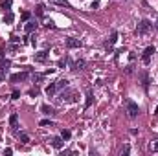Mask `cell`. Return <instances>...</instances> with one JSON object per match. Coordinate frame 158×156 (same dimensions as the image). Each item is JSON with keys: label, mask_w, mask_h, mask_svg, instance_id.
<instances>
[{"label": "cell", "mask_w": 158, "mask_h": 156, "mask_svg": "<svg viewBox=\"0 0 158 156\" xmlns=\"http://www.w3.org/2000/svg\"><path fill=\"white\" fill-rule=\"evenodd\" d=\"M125 110H127V116L129 117H136L140 114V107H138L132 99H127V101H125Z\"/></svg>", "instance_id": "6da1fadb"}, {"label": "cell", "mask_w": 158, "mask_h": 156, "mask_svg": "<svg viewBox=\"0 0 158 156\" xmlns=\"http://www.w3.org/2000/svg\"><path fill=\"white\" fill-rule=\"evenodd\" d=\"M74 96H76V94H74L72 90H68V86H66V90H64V92L57 94V103H64V101L72 103V101H76V97H74Z\"/></svg>", "instance_id": "7a4b0ae2"}, {"label": "cell", "mask_w": 158, "mask_h": 156, "mask_svg": "<svg viewBox=\"0 0 158 156\" xmlns=\"http://www.w3.org/2000/svg\"><path fill=\"white\" fill-rule=\"evenodd\" d=\"M151 30H153V22H149V20H145V18H143V20L138 24V28H136V33H138V35H147Z\"/></svg>", "instance_id": "3957f363"}, {"label": "cell", "mask_w": 158, "mask_h": 156, "mask_svg": "<svg viewBox=\"0 0 158 156\" xmlns=\"http://www.w3.org/2000/svg\"><path fill=\"white\" fill-rule=\"evenodd\" d=\"M155 51H156V48H155V46H147V48L143 50V55H142V63H143V64H149V63H151V55H153Z\"/></svg>", "instance_id": "277c9868"}, {"label": "cell", "mask_w": 158, "mask_h": 156, "mask_svg": "<svg viewBox=\"0 0 158 156\" xmlns=\"http://www.w3.org/2000/svg\"><path fill=\"white\" fill-rule=\"evenodd\" d=\"M116 40H118V33H116V31H112V33H110V37H109V40L105 42V50H109V51H110V50H112V46L116 44Z\"/></svg>", "instance_id": "5b68a950"}, {"label": "cell", "mask_w": 158, "mask_h": 156, "mask_svg": "<svg viewBox=\"0 0 158 156\" xmlns=\"http://www.w3.org/2000/svg\"><path fill=\"white\" fill-rule=\"evenodd\" d=\"M9 127H11L13 132L19 130V116H17V114H11V116H9Z\"/></svg>", "instance_id": "8992f818"}, {"label": "cell", "mask_w": 158, "mask_h": 156, "mask_svg": "<svg viewBox=\"0 0 158 156\" xmlns=\"http://www.w3.org/2000/svg\"><path fill=\"white\" fill-rule=\"evenodd\" d=\"M63 145H64V140H63L61 136L52 138V147H55V149H63Z\"/></svg>", "instance_id": "52a82bcc"}, {"label": "cell", "mask_w": 158, "mask_h": 156, "mask_svg": "<svg viewBox=\"0 0 158 156\" xmlns=\"http://www.w3.org/2000/svg\"><path fill=\"white\" fill-rule=\"evenodd\" d=\"M33 59H35V63H46V59H48V51H37V53L33 55Z\"/></svg>", "instance_id": "ba28073f"}, {"label": "cell", "mask_w": 158, "mask_h": 156, "mask_svg": "<svg viewBox=\"0 0 158 156\" xmlns=\"http://www.w3.org/2000/svg\"><path fill=\"white\" fill-rule=\"evenodd\" d=\"M26 77H28V72H20V74H13V76L9 77V81H11V83H17V81H24Z\"/></svg>", "instance_id": "9c48e42d"}, {"label": "cell", "mask_w": 158, "mask_h": 156, "mask_svg": "<svg viewBox=\"0 0 158 156\" xmlns=\"http://www.w3.org/2000/svg\"><path fill=\"white\" fill-rule=\"evenodd\" d=\"M81 40L79 39H74V37H70V39H66V46L68 48H81Z\"/></svg>", "instance_id": "30bf717a"}, {"label": "cell", "mask_w": 158, "mask_h": 156, "mask_svg": "<svg viewBox=\"0 0 158 156\" xmlns=\"http://www.w3.org/2000/svg\"><path fill=\"white\" fill-rule=\"evenodd\" d=\"M39 24H37V20H26V26H24V30H26V33H31L35 28H37Z\"/></svg>", "instance_id": "8fae6325"}, {"label": "cell", "mask_w": 158, "mask_h": 156, "mask_svg": "<svg viewBox=\"0 0 158 156\" xmlns=\"http://www.w3.org/2000/svg\"><path fill=\"white\" fill-rule=\"evenodd\" d=\"M57 94V84L55 83H52V84H48L46 86V96H50V97H53Z\"/></svg>", "instance_id": "7c38bea8"}, {"label": "cell", "mask_w": 158, "mask_h": 156, "mask_svg": "<svg viewBox=\"0 0 158 156\" xmlns=\"http://www.w3.org/2000/svg\"><path fill=\"white\" fill-rule=\"evenodd\" d=\"M40 110H42V114H46V116H53V114H55V109L50 107V105H42Z\"/></svg>", "instance_id": "4fadbf2b"}, {"label": "cell", "mask_w": 158, "mask_h": 156, "mask_svg": "<svg viewBox=\"0 0 158 156\" xmlns=\"http://www.w3.org/2000/svg\"><path fill=\"white\" fill-rule=\"evenodd\" d=\"M92 101H94V92L88 90V92H86V103H85V109H88V107L92 105Z\"/></svg>", "instance_id": "5bb4252c"}, {"label": "cell", "mask_w": 158, "mask_h": 156, "mask_svg": "<svg viewBox=\"0 0 158 156\" xmlns=\"http://www.w3.org/2000/svg\"><path fill=\"white\" fill-rule=\"evenodd\" d=\"M50 4H57V6H63V7H70L68 0H48Z\"/></svg>", "instance_id": "9a60e30c"}, {"label": "cell", "mask_w": 158, "mask_h": 156, "mask_svg": "<svg viewBox=\"0 0 158 156\" xmlns=\"http://www.w3.org/2000/svg\"><path fill=\"white\" fill-rule=\"evenodd\" d=\"M39 127H55V123H53L52 119H40Z\"/></svg>", "instance_id": "2e32d148"}, {"label": "cell", "mask_w": 158, "mask_h": 156, "mask_svg": "<svg viewBox=\"0 0 158 156\" xmlns=\"http://www.w3.org/2000/svg\"><path fill=\"white\" fill-rule=\"evenodd\" d=\"M55 84H57V90H61V88H66V86H68V79H59Z\"/></svg>", "instance_id": "e0dca14e"}, {"label": "cell", "mask_w": 158, "mask_h": 156, "mask_svg": "<svg viewBox=\"0 0 158 156\" xmlns=\"http://www.w3.org/2000/svg\"><path fill=\"white\" fill-rule=\"evenodd\" d=\"M19 140H20L22 143H30V136H28V134H24V132H22V134H19Z\"/></svg>", "instance_id": "ac0fdd59"}, {"label": "cell", "mask_w": 158, "mask_h": 156, "mask_svg": "<svg viewBox=\"0 0 158 156\" xmlns=\"http://www.w3.org/2000/svg\"><path fill=\"white\" fill-rule=\"evenodd\" d=\"M11 4H13L11 0H4V2H2V9H6V11H9V7H11Z\"/></svg>", "instance_id": "d6986e66"}, {"label": "cell", "mask_w": 158, "mask_h": 156, "mask_svg": "<svg viewBox=\"0 0 158 156\" xmlns=\"http://www.w3.org/2000/svg\"><path fill=\"white\" fill-rule=\"evenodd\" d=\"M83 66H85V61H83V59H79V61H76V64H74V68H76V70H81Z\"/></svg>", "instance_id": "ffe728a7"}, {"label": "cell", "mask_w": 158, "mask_h": 156, "mask_svg": "<svg viewBox=\"0 0 158 156\" xmlns=\"http://www.w3.org/2000/svg\"><path fill=\"white\" fill-rule=\"evenodd\" d=\"M7 68H9V61H4V63H2V66H0V72L4 74V72H6Z\"/></svg>", "instance_id": "44dd1931"}, {"label": "cell", "mask_w": 158, "mask_h": 156, "mask_svg": "<svg viewBox=\"0 0 158 156\" xmlns=\"http://www.w3.org/2000/svg\"><path fill=\"white\" fill-rule=\"evenodd\" d=\"M42 15H44V6L39 4V6H37V17H42Z\"/></svg>", "instance_id": "7402d4cb"}, {"label": "cell", "mask_w": 158, "mask_h": 156, "mask_svg": "<svg viewBox=\"0 0 158 156\" xmlns=\"http://www.w3.org/2000/svg\"><path fill=\"white\" fill-rule=\"evenodd\" d=\"M129 153H131V145H125V147L121 149V156H127Z\"/></svg>", "instance_id": "603a6c76"}, {"label": "cell", "mask_w": 158, "mask_h": 156, "mask_svg": "<svg viewBox=\"0 0 158 156\" xmlns=\"http://www.w3.org/2000/svg\"><path fill=\"white\" fill-rule=\"evenodd\" d=\"M61 138H63V140H68V138H70V130H63V132H61Z\"/></svg>", "instance_id": "cb8c5ba5"}, {"label": "cell", "mask_w": 158, "mask_h": 156, "mask_svg": "<svg viewBox=\"0 0 158 156\" xmlns=\"http://www.w3.org/2000/svg\"><path fill=\"white\" fill-rule=\"evenodd\" d=\"M142 86H143V88L147 90V76H145V74L142 76Z\"/></svg>", "instance_id": "d4e9b609"}, {"label": "cell", "mask_w": 158, "mask_h": 156, "mask_svg": "<svg viewBox=\"0 0 158 156\" xmlns=\"http://www.w3.org/2000/svg\"><path fill=\"white\" fill-rule=\"evenodd\" d=\"M19 97H20V92H19V90H15V92L11 94V99H19Z\"/></svg>", "instance_id": "484cf974"}, {"label": "cell", "mask_w": 158, "mask_h": 156, "mask_svg": "<svg viewBox=\"0 0 158 156\" xmlns=\"http://www.w3.org/2000/svg\"><path fill=\"white\" fill-rule=\"evenodd\" d=\"M151 151H158V140H155V142L151 143Z\"/></svg>", "instance_id": "4316f807"}, {"label": "cell", "mask_w": 158, "mask_h": 156, "mask_svg": "<svg viewBox=\"0 0 158 156\" xmlns=\"http://www.w3.org/2000/svg\"><path fill=\"white\" fill-rule=\"evenodd\" d=\"M6 22H13V13H7L6 15Z\"/></svg>", "instance_id": "83f0119b"}, {"label": "cell", "mask_w": 158, "mask_h": 156, "mask_svg": "<svg viewBox=\"0 0 158 156\" xmlns=\"http://www.w3.org/2000/svg\"><path fill=\"white\" fill-rule=\"evenodd\" d=\"M2 79H4V74H2V72H0V81H2Z\"/></svg>", "instance_id": "f1b7e54d"}, {"label": "cell", "mask_w": 158, "mask_h": 156, "mask_svg": "<svg viewBox=\"0 0 158 156\" xmlns=\"http://www.w3.org/2000/svg\"><path fill=\"white\" fill-rule=\"evenodd\" d=\"M155 28H156V30H158V18H156V24H155Z\"/></svg>", "instance_id": "f546056e"}, {"label": "cell", "mask_w": 158, "mask_h": 156, "mask_svg": "<svg viewBox=\"0 0 158 156\" xmlns=\"http://www.w3.org/2000/svg\"><path fill=\"white\" fill-rule=\"evenodd\" d=\"M155 114H158V107H156V112H155Z\"/></svg>", "instance_id": "4dcf8cb0"}, {"label": "cell", "mask_w": 158, "mask_h": 156, "mask_svg": "<svg viewBox=\"0 0 158 156\" xmlns=\"http://www.w3.org/2000/svg\"><path fill=\"white\" fill-rule=\"evenodd\" d=\"M0 59H2V51H0Z\"/></svg>", "instance_id": "1f68e13d"}]
</instances>
